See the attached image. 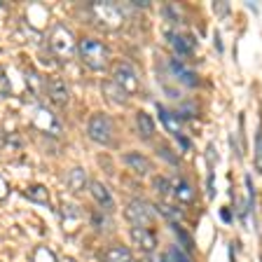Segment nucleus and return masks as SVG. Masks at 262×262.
I'll list each match as a JSON object with an SVG mask.
<instances>
[{
	"mask_svg": "<svg viewBox=\"0 0 262 262\" xmlns=\"http://www.w3.org/2000/svg\"><path fill=\"white\" fill-rule=\"evenodd\" d=\"M77 54H80L82 63L87 68H92V71H103L110 61L108 47L96 38H82L77 42Z\"/></svg>",
	"mask_w": 262,
	"mask_h": 262,
	"instance_id": "obj_1",
	"label": "nucleus"
},
{
	"mask_svg": "<svg viewBox=\"0 0 262 262\" xmlns=\"http://www.w3.org/2000/svg\"><path fill=\"white\" fill-rule=\"evenodd\" d=\"M49 49H52V54L61 61H71L75 59V52H77V42H75V35H73L63 24H56L52 31H49Z\"/></svg>",
	"mask_w": 262,
	"mask_h": 262,
	"instance_id": "obj_2",
	"label": "nucleus"
},
{
	"mask_svg": "<svg viewBox=\"0 0 262 262\" xmlns=\"http://www.w3.org/2000/svg\"><path fill=\"white\" fill-rule=\"evenodd\" d=\"M89 12H92L94 21L101 28H105V31H117L124 24V14L115 3H92Z\"/></svg>",
	"mask_w": 262,
	"mask_h": 262,
	"instance_id": "obj_3",
	"label": "nucleus"
},
{
	"mask_svg": "<svg viewBox=\"0 0 262 262\" xmlns=\"http://www.w3.org/2000/svg\"><path fill=\"white\" fill-rule=\"evenodd\" d=\"M87 134H89L92 141L101 143V145H110V143H113V136H115V124H113V120H110L108 115L96 113V115L89 117Z\"/></svg>",
	"mask_w": 262,
	"mask_h": 262,
	"instance_id": "obj_4",
	"label": "nucleus"
},
{
	"mask_svg": "<svg viewBox=\"0 0 262 262\" xmlns=\"http://www.w3.org/2000/svg\"><path fill=\"white\" fill-rule=\"evenodd\" d=\"M124 215L134 227H150L155 220V206L147 204L145 199H131V202H126Z\"/></svg>",
	"mask_w": 262,
	"mask_h": 262,
	"instance_id": "obj_5",
	"label": "nucleus"
},
{
	"mask_svg": "<svg viewBox=\"0 0 262 262\" xmlns=\"http://www.w3.org/2000/svg\"><path fill=\"white\" fill-rule=\"evenodd\" d=\"M113 80L117 82L126 94L138 92V73H136V68H134L129 61H120V63L115 66Z\"/></svg>",
	"mask_w": 262,
	"mask_h": 262,
	"instance_id": "obj_6",
	"label": "nucleus"
},
{
	"mask_svg": "<svg viewBox=\"0 0 262 262\" xmlns=\"http://www.w3.org/2000/svg\"><path fill=\"white\" fill-rule=\"evenodd\" d=\"M129 236L134 246L141 248L143 253H155V248H157V234L150 227H131Z\"/></svg>",
	"mask_w": 262,
	"mask_h": 262,
	"instance_id": "obj_7",
	"label": "nucleus"
},
{
	"mask_svg": "<svg viewBox=\"0 0 262 262\" xmlns=\"http://www.w3.org/2000/svg\"><path fill=\"white\" fill-rule=\"evenodd\" d=\"M47 96L52 98L54 105H66L68 98H71V92H68V84L63 82V77L52 75L47 77Z\"/></svg>",
	"mask_w": 262,
	"mask_h": 262,
	"instance_id": "obj_8",
	"label": "nucleus"
},
{
	"mask_svg": "<svg viewBox=\"0 0 262 262\" xmlns=\"http://www.w3.org/2000/svg\"><path fill=\"white\" fill-rule=\"evenodd\" d=\"M101 257H103V262H138L126 246H108Z\"/></svg>",
	"mask_w": 262,
	"mask_h": 262,
	"instance_id": "obj_9",
	"label": "nucleus"
},
{
	"mask_svg": "<svg viewBox=\"0 0 262 262\" xmlns=\"http://www.w3.org/2000/svg\"><path fill=\"white\" fill-rule=\"evenodd\" d=\"M89 190H92L94 202H96L98 206H103V208L113 206V192H110L108 187L101 183V180H94V183H89Z\"/></svg>",
	"mask_w": 262,
	"mask_h": 262,
	"instance_id": "obj_10",
	"label": "nucleus"
},
{
	"mask_svg": "<svg viewBox=\"0 0 262 262\" xmlns=\"http://www.w3.org/2000/svg\"><path fill=\"white\" fill-rule=\"evenodd\" d=\"M169 68H171V73H173L180 82H185V84H190V87H196V75L180 59H171L169 61Z\"/></svg>",
	"mask_w": 262,
	"mask_h": 262,
	"instance_id": "obj_11",
	"label": "nucleus"
},
{
	"mask_svg": "<svg viewBox=\"0 0 262 262\" xmlns=\"http://www.w3.org/2000/svg\"><path fill=\"white\" fill-rule=\"evenodd\" d=\"M103 94L108 96L110 103H117V105H124L126 103V96H129V94H126L115 80H105L103 82Z\"/></svg>",
	"mask_w": 262,
	"mask_h": 262,
	"instance_id": "obj_12",
	"label": "nucleus"
},
{
	"mask_svg": "<svg viewBox=\"0 0 262 262\" xmlns=\"http://www.w3.org/2000/svg\"><path fill=\"white\" fill-rule=\"evenodd\" d=\"M173 196L180 204H190V202H194V187H192L187 180L176 178L173 180Z\"/></svg>",
	"mask_w": 262,
	"mask_h": 262,
	"instance_id": "obj_13",
	"label": "nucleus"
},
{
	"mask_svg": "<svg viewBox=\"0 0 262 262\" xmlns=\"http://www.w3.org/2000/svg\"><path fill=\"white\" fill-rule=\"evenodd\" d=\"M171 45H173V49L178 54H192L196 47L194 38H192V35H185V33H173V35H171Z\"/></svg>",
	"mask_w": 262,
	"mask_h": 262,
	"instance_id": "obj_14",
	"label": "nucleus"
},
{
	"mask_svg": "<svg viewBox=\"0 0 262 262\" xmlns=\"http://www.w3.org/2000/svg\"><path fill=\"white\" fill-rule=\"evenodd\" d=\"M124 164L126 166H131V169L136 171V173H141V176H145L147 171H150V159H147L145 155H141V152H126L124 155Z\"/></svg>",
	"mask_w": 262,
	"mask_h": 262,
	"instance_id": "obj_15",
	"label": "nucleus"
},
{
	"mask_svg": "<svg viewBox=\"0 0 262 262\" xmlns=\"http://www.w3.org/2000/svg\"><path fill=\"white\" fill-rule=\"evenodd\" d=\"M136 126H138V134L141 138H152L155 136V122H152V115L147 113H138L136 115Z\"/></svg>",
	"mask_w": 262,
	"mask_h": 262,
	"instance_id": "obj_16",
	"label": "nucleus"
},
{
	"mask_svg": "<svg viewBox=\"0 0 262 262\" xmlns=\"http://www.w3.org/2000/svg\"><path fill=\"white\" fill-rule=\"evenodd\" d=\"M157 110H159V117H162L164 126H166V129H169L176 138L183 136V129H180V120H178V117H176V115H171V113H166V110H164L162 105H159Z\"/></svg>",
	"mask_w": 262,
	"mask_h": 262,
	"instance_id": "obj_17",
	"label": "nucleus"
},
{
	"mask_svg": "<svg viewBox=\"0 0 262 262\" xmlns=\"http://www.w3.org/2000/svg\"><path fill=\"white\" fill-rule=\"evenodd\" d=\"M84 185H87V176H84V169L75 166V169L68 171V187H71L73 192L84 190Z\"/></svg>",
	"mask_w": 262,
	"mask_h": 262,
	"instance_id": "obj_18",
	"label": "nucleus"
},
{
	"mask_svg": "<svg viewBox=\"0 0 262 262\" xmlns=\"http://www.w3.org/2000/svg\"><path fill=\"white\" fill-rule=\"evenodd\" d=\"M26 196H28V199H33V202H42L45 206L49 204V194H47V190H45L42 185L28 187V190H26Z\"/></svg>",
	"mask_w": 262,
	"mask_h": 262,
	"instance_id": "obj_19",
	"label": "nucleus"
},
{
	"mask_svg": "<svg viewBox=\"0 0 262 262\" xmlns=\"http://www.w3.org/2000/svg\"><path fill=\"white\" fill-rule=\"evenodd\" d=\"M33 262H56V257H54V253L49 251V248L40 246V248L33 251Z\"/></svg>",
	"mask_w": 262,
	"mask_h": 262,
	"instance_id": "obj_20",
	"label": "nucleus"
},
{
	"mask_svg": "<svg viewBox=\"0 0 262 262\" xmlns=\"http://www.w3.org/2000/svg\"><path fill=\"white\" fill-rule=\"evenodd\" d=\"M155 208H157V211L162 213V215H164V218H166V220H173V225L180 220V211H176V208H171L169 204H164V202H162V204H157V206H155Z\"/></svg>",
	"mask_w": 262,
	"mask_h": 262,
	"instance_id": "obj_21",
	"label": "nucleus"
},
{
	"mask_svg": "<svg viewBox=\"0 0 262 262\" xmlns=\"http://www.w3.org/2000/svg\"><path fill=\"white\" fill-rule=\"evenodd\" d=\"M169 257H171V262H192V260H190V255H187L185 251H180L178 246H171Z\"/></svg>",
	"mask_w": 262,
	"mask_h": 262,
	"instance_id": "obj_22",
	"label": "nucleus"
},
{
	"mask_svg": "<svg viewBox=\"0 0 262 262\" xmlns=\"http://www.w3.org/2000/svg\"><path fill=\"white\" fill-rule=\"evenodd\" d=\"M159 152H162V157H166L169 159V162H173V164H178V157H176V155H169V147H159Z\"/></svg>",
	"mask_w": 262,
	"mask_h": 262,
	"instance_id": "obj_23",
	"label": "nucleus"
},
{
	"mask_svg": "<svg viewBox=\"0 0 262 262\" xmlns=\"http://www.w3.org/2000/svg\"><path fill=\"white\" fill-rule=\"evenodd\" d=\"M5 194H7V183L0 178V196H5Z\"/></svg>",
	"mask_w": 262,
	"mask_h": 262,
	"instance_id": "obj_24",
	"label": "nucleus"
},
{
	"mask_svg": "<svg viewBox=\"0 0 262 262\" xmlns=\"http://www.w3.org/2000/svg\"><path fill=\"white\" fill-rule=\"evenodd\" d=\"M223 220H232V213H229V208H223Z\"/></svg>",
	"mask_w": 262,
	"mask_h": 262,
	"instance_id": "obj_25",
	"label": "nucleus"
}]
</instances>
